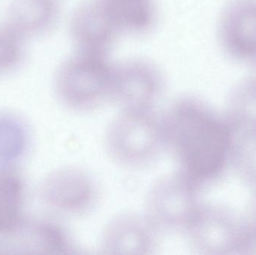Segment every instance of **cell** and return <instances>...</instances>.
Instances as JSON below:
<instances>
[{
  "instance_id": "8fae6325",
  "label": "cell",
  "mask_w": 256,
  "mask_h": 255,
  "mask_svg": "<svg viewBox=\"0 0 256 255\" xmlns=\"http://www.w3.org/2000/svg\"><path fill=\"white\" fill-rule=\"evenodd\" d=\"M22 185L14 175H0V235L12 233L19 226Z\"/></svg>"
},
{
  "instance_id": "6da1fadb",
  "label": "cell",
  "mask_w": 256,
  "mask_h": 255,
  "mask_svg": "<svg viewBox=\"0 0 256 255\" xmlns=\"http://www.w3.org/2000/svg\"><path fill=\"white\" fill-rule=\"evenodd\" d=\"M162 115L166 151L176 172L195 184L210 174L213 163V127L206 110L195 99L177 98Z\"/></svg>"
},
{
  "instance_id": "30bf717a",
  "label": "cell",
  "mask_w": 256,
  "mask_h": 255,
  "mask_svg": "<svg viewBox=\"0 0 256 255\" xmlns=\"http://www.w3.org/2000/svg\"><path fill=\"white\" fill-rule=\"evenodd\" d=\"M122 32L142 34L152 29L156 20L154 0H102Z\"/></svg>"
},
{
  "instance_id": "3957f363",
  "label": "cell",
  "mask_w": 256,
  "mask_h": 255,
  "mask_svg": "<svg viewBox=\"0 0 256 255\" xmlns=\"http://www.w3.org/2000/svg\"><path fill=\"white\" fill-rule=\"evenodd\" d=\"M114 64L108 56L78 52L57 72L56 89L68 109L86 113L110 102Z\"/></svg>"
},
{
  "instance_id": "5b68a950",
  "label": "cell",
  "mask_w": 256,
  "mask_h": 255,
  "mask_svg": "<svg viewBox=\"0 0 256 255\" xmlns=\"http://www.w3.org/2000/svg\"><path fill=\"white\" fill-rule=\"evenodd\" d=\"M164 89V76L150 61L132 58L114 64L110 102L118 109H155Z\"/></svg>"
},
{
  "instance_id": "9c48e42d",
  "label": "cell",
  "mask_w": 256,
  "mask_h": 255,
  "mask_svg": "<svg viewBox=\"0 0 256 255\" xmlns=\"http://www.w3.org/2000/svg\"><path fill=\"white\" fill-rule=\"evenodd\" d=\"M221 38L232 54L256 60V0H238L221 22Z\"/></svg>"
},
{
  "instance_id": "7a4b0ae2",
  "label": "cell",
  "mask_w": 256,
  "mask_h": 255,
  "mask_svg": "<svg viewBox=\"0 0 256 255\" xmlns=\"http://www.w3.org/2000/svg\"><path fill=\"white\" fill-rule=\"evenodd\" d=\"M104 148L124 169L150 166L166 151L162 115L156 109H120L106 127Z\"/></svg>"
},
{
  "instance_id": "8992f818",
  "label": "cell",
  "mask_w": 256,
  "mask_h": 255,
  "mask_svg": "<svg viewBox=\"0 0 256 255\" xmlns=\"http://www.w3.org/2000/svg\"><path fill=\"white\" fill-rule=\"evenodd\" d=\"M96 177L80 166L62 168L51 174L42 187L45 203L62 214L82 216L91 212L100 200Z\"/></svg>"
},
{
  "instance_id": "277c9868",
  "label": "cell",
  "mask_w": 256,
  "mask_h": 255,
  "mask_svg": "<svg viewBox=\"0 0 256 255\" xmlns=\"http://www.w3.org/2000/svg\"><path fill=\"white\" fill-rule=\"evenodd\" d=\"M194 185L176 171L158 178L149 187L144 213L161 233L186 229L194 217Z\"/></svg>"
},
{
  "instance_id": "7c38bea8",
  "label": "cell",
  "mask_w": 256,
  "mask_h": 255,
  "mask_svg": "<svg viewBox=\"0 0 256 255\" xmlns=\"http://www.w3.org/2000/svg\"><path fill=\"white\" fill-rule=\"evenodd\" d=\"M56 0H22L18 8L20 19L27 26H45L55 15Z\"/></svg>"
},
{
  "instance_id": "ba28073f",
  "label": "cell",
  "mask_w": 256,
  "mask_h": 255,
  "mask_svg": "<svg viewBox=\"0 0 256 255\" xmlns=\"http://www.w3.org/2000/svg\"><path fill=\"white\" fill-rule=\"evenodd\" d=\"M70 32L78 52L108 56L122 31L102 0H91L75 10Z\"/></svg>"
},
{
  "instance_id": "52a82bcc",
  "label": "cell",
  "mask_w": 256,
  "mask_h": 255,
  "mask_svg": "<svg viewBox=\"0 0 256 255\" xmlns=\"http://www.w3.org/2000/svg\"><path fill=\"white\" fill-rule=\"evenodd\" d=\"M161 234L144 211L123 212L105 225L99 250L105 255H152L158 250Z\"/></svg>"
},
{
  "instance_id": "5bb4252c",
  "label": "cell",
  "mask_w": 256,
  "mask_h": 255,
  "mask_svg": "<svg viewBox=\"0 0 256 255\" xmlns=\"http://www.w3.org/2000/svg\"><path fill=\"white\" fill-rule=\"evenodd\" d=\"M18 49L9 37L0 36V68L8 67L16 59Z\"/></svg>"
},
{
  "instance_id": "4fadbf2b",
  "label": "cell",
  "mask_w": 256,
  "mask_h": 255,
  "mask_svg": "<svg viewBox=\"0 0 256 255\" xmlns=\"http://www.w3.org/2000/svg\"><path fill=\"white\" fill-rule=\"evenodd\" d=\"M22 135L10 123H0V158L6 160L18 154L22 147Z\"/></svg>"
}]
</instances>
